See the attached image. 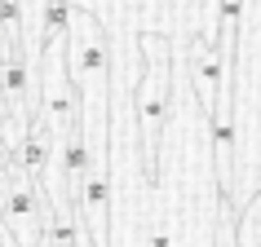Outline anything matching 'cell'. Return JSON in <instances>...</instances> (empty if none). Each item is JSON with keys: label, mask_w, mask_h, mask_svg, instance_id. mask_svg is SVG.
I'll use <instances>...</instances> for the list:
<instances>
[{"label": "cell", "mask_w": 261, "mask_h": 247, "mask_svg": "<svg viewBox=\"0 0 261 247\" xmlns=\"http://www.w3.org/2000/svg\"><path fill=\"white\" fill-rule=\"evenodd\" d=\"M239 9L244 0H221V36H217V49L226 62H234V36H239Z\"/></svg>", "instance_id": "6"}, {"label": "cell", "mask_w": 261, "mask_h": 247, "mask_svg": "<svg viewBox=\"0 0 261 247\" xmlns=\"http://www.w3.org/2000/svg\"><path fill=\"white\" fill-rule=\"evenodd\" d=\"M0 5H14V0H0Z\"/></svg>", "instance_id": "7"}, {"label": "cell", "mask_w": 261, "mask_h": 247, "mask_svg": "<svg viewBox=\"0 0 261 247\" xmlns=\"http://www.w3.org/2000/svg\"><path fill=\"white\" fill-rule=\"evenodd\" d=\"M138 44H142V57H146V71L133 88V110H138V141H142V177H146V186H155L164 119H168V106H173V49L177 44L168 36H155V31H146Z\"/></svg>", "instance_id": "1"}, {"label": "cell", "mask_w": 261, "mask_h": 247, "mask_svg": "<svg viewBox=\"0 0 261 247\" xmlns=\"http://www.w3.org/2000/svg\"><path fill=\"white\" fill-rule=\"evenodd\" d=\"M186 75H191V88H195V97H199L204 115H213L221 102L234 97V62L221 57L217 40L204 36V31L186 40Z\"/></svg>", "instance_id": "3"}, {"label": "cell", "mask_w": 261, "mask_h": 247, "mask_svg": "<svg viewBox=\"0 0 261 247\" xmlns=\"http://www.w3.org/2000/svg\"><path fill=\"white\" fill-rule=\"evenodd\" d=\"M213 247H239V212H234L230 194H217V238Z\"/></svg>", "instance_id": "5"}, {"label": "cell", "mask_w": 261, "mask_h": 247, "mask_svg": "<svg viewBox=\"0 0 261 247\" xmlns=\"http://www.w3.org/2000/svg\"><path fill=\"white\" fill-rule=\"evenodd\" d=\"M67 27H71V0H44L40 44H49V40H67Z\"/></svg>", "instance_id": "4"}, {"label": "cell", "mask_w": 261, "mask_h": 247, "mask_svg": "<svg viewBox=\"0 0 261 247\" xmlns=\"http://www.w3.org/2000/svg\"><path fill=\"white\" fill-rule=\"evenodd\" d=\"M49 194L40 186H31L22 164L0 168V230L9 234L18 247H40L49 238Z\"/></svg>", "instance_id": "2"}]
</instances>
